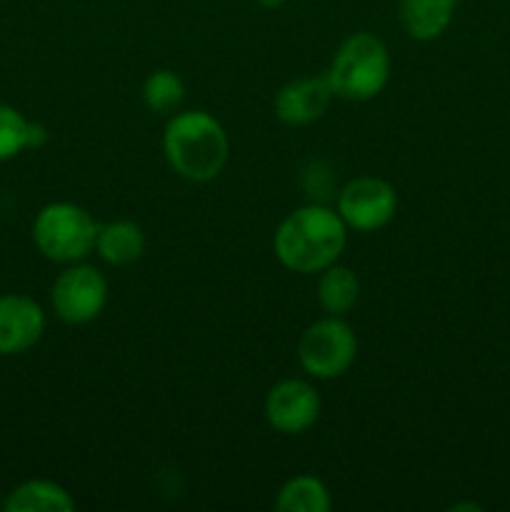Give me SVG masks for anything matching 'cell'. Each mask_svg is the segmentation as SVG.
<instances>
[{
  "label": "cell",
  "instance_id": "obj_5",
  "mask_svg": "<svg viewBox=\"0 0 510 512\" xmlns=\"http://www.w3.org/2000/svg\"><path fill=\"white\" fill-rule=\"evenodd\" d=\"M358 355V338L340 315L315 320L298 340V360L308 375L333 380L348 373Z\"/></svg>",
  "mask_w": 510,
  "mask_h": 512
},
{
  "label": "cell",
  "instance_id": "obj_15",
  "mask_svg": "<svg viewBox=\"0 0 510 512\" xmlns=\"http://www.w3.org/2000/svg\"><path fill=\"white\" fill-rule=\"evenodd\" d=\"M330 505L328 488L315 475H295L275 498V510L280 512H328Z\"/></svg>",
  "mask_w": 510,
  "mask_h": 512
},
{
  "label": "cell",
  "instance_id": "obj_12",
  "mask_svg": "<svg viewBox=\"0 0 510 512\" xmlns=\"http://www.w3.org/2000/svg\"><path fill=\"white\" fill-rule=\"evenodd\" d=\"M95 253L108 265H133L145 253V233L133 220H110L98 225Z\"/></svg>",
  "mask_w": 510,
  "mask_h": 512
},
{
  "label": "cell",
  "instance_id": "obj_17",
  "mask_svg": "<svg viewBox=\"0 0 510 512\" xmlns=\"http://www.w3.org/2000/svg\"><path fill=\"white\" fill-rule=\"evenodd\" d=\"M185 100V83L173 70H153L143 83V103L150 113L173 115Z\"/></svg>",
  "mask_w": 510,
  "mask_h": 512
},
{
  "label": "cell",
  "instance_id": "obj_16",
  "mask_svg": "<svg viewBox=\"0 0 510 512\" xmlns=\"http://www.w3.org/2000/svg\"><path fill=\"white\" fill-rule=\"evenodd\" d=\"M43 140V125L25 120V115L13 105L0 103V163L20 155L25 148H38Z\"/></svg>",
  "mask_w": 510,
  "mask_h": 512
},
{
  "label": "cell",
  "instance_id": "obj_18",
  "mask_svg": "<svg viewBox=\"0 0 510 512\" xmlns=\"http://www.w3.org/2000/svg\"><path fill=\"white\" fill-rule=\"evenodd\" d=\"M450 510H473V512H480L483 508H480L478 503H458V505H453V508Z\"/></svg>",
  "mask_w": 510,
  "mask_h": 512
},
{
  "label": "cell",
  "instance_id": "obj_7",
  "mask_svg": "<svg viewBox=\"0 0 510 512\" xmlns=\"http://www.w3.org/2000/svg\"><path fill=\"white\" fill-rule=\"evenodd\" d=\"M335 210L348 228L358 230V233H373V230L385 228L395 218L398 193L388 180L363 175V178L350 180L340 190Z\"/></svg>",
  "mask_w": 510,
  "mask_h": 512
},
{
  "label": "cell",
  "instance_id": "obj_3",
  "mask_svg": "<svg viewBox=\"0 0 510 512\" xmlns=\"http://www.w3.org/2000/svg\"><path fill=\"white\" fill-rule=\"evenodd\" d=\"M325 75L335 98L373 100L390 80V53L378 35L353 33L335 50Z\"/></svg>",
  "mask_w": 510,
  "mask_h": 512
},
{
  "label": "cell",
  "instance_id": "obj_13",
  "mask_svg": "<svg viewBox=\"0 0 510 512\" xmlns=\"http://www.w3.org/2000/svg\"><path fill=\"white\" fill-rule=\"evenodd\" d=\"M3 508L5 512H70L75 510V500L63 485L38 478L10 490Z\"/></svg>",
  "mask_w": 510,
  "mask_h": 512
},
{
  "label": "cell",
  "instance_id": "obj_8",
  "mask_svg": "<svg viewBox=\"0 0 510 512\" xmlns=\"http://www.w3.org/2000/svg\"><path fill=\"white\" fill-rule=\"evenodd\" d=\"M265 420L283 435H300L313 428L320 418V395L310 383L285 378L265 395Z\"/></svg>",
  "mask_w": 510,
  "mask_h": 512
},
{
  "label": "cell",
  "instance_id": "obj_19",
  "mask_svg": "<svg viewBox=\"0 0 510 512\" xmlns=\"http://www.w3.org/2000/svg\"><path fill=\"white\" fill-rule=\"evenodd\" d=\"M255 3H260L263 8H280V5L285 3V0H255Z\"/></svg>",
  "mask_w": 510,
  "mask_h": 512
},
{
  "label": "cell",
  "instance_id": "obj_2",
  "mask_svg": "<svg viewBox=\"0 0 510 512\" xmlns=\"http://www.w3.org/2000/svg\"><path fill=\"white\" fill-rule=\"evenodd\" d=\"M228 133L205 110L173 113L163 133V153L175 175L190 183H210L228 163Z\"/></svg>",
  "mask_w": 510,
  "mask_h": 512
},
{
  "label": "cell",
  "instance_id": "obj_10",
  "mask_svg": "<svg viewBox=\"0 0 510 512\" xmlns=\"http://www.w3.org/2000/svg\"><path fill=\"white\" fill-rule=\"evenodd\" d=\"M333 98L335 93L330 88V80L323 73L315 75V78H298L293 83L283 85L275 95L273 110L280 123L310 125L323 118Z\"/></svg>",
  "mask_w": 510,
  "mask_h": 512
},
{
  "label": "cell",
  "instance_id": "obj_9",
  "mask_svg": "<svg viewBox=\"0 0 510 512\" xmlns=\"http://www.w3.org/2000/svg\"><path fill=\"white\" fill-rule=\"evenodd\" d=\"M45 333V313L33 298L0 295V355H20Z\"/></svg>",
  "mask_w": 510,
  "mask_h": 512
},
{
  "label": "cell",
  "instance_id": "obj_6",
  "mask_svg": "<svg viewBox=\"0 0 510 512\" xmlns=\"http://www.w3.org/2000/svg\"><path fill=\"white\" fill-rule=\"evenodd\" d=\"M50 303L63 323L88 325L108 303V280L93 265L70 263V268L55 278Z\"/></svg>",
  "mask_w": 510,
  "mask_h": 512
},
{
  "label": "cell",
  "instance_id": "obj_11",
  "mask_svg": "<svg viewBox=\"0 0 510 512\" xmlns=\"http://www.w3.org/2000/svg\"><path fill=\"white\" fill-rule=\"evenodd\" d=\"M458 0H398L400 23L413 40L428 43L450 28Z\"/></svg>",
  "mask_w": 510,
  "mask_h": 512
},
{
  "label": "cell",
  "instance_id": "obj_1",
  "mask_svg": "<svg viewBox=\"0 0 510 512\" xmlns=\"http://www.w3.org/2000/svg\"><path fill=\"white\" fill-rule=\"evenodd\" d=\"M348 240V225L325 205H303L278 225L273 253L280 265L300 275L323 273L338 263Z\"/></svg>",
  "mask_w": 510,
  "mask_h": 512
},
{
  "label": "cell",
  "instance_id": "obj_14",
  "mask_svg": "<svg viewBox=\"0 0 510 512\" xmlns=\"http://www.w3.org/2000/svg\"><path fill=\"white\" fill-rule=\"evenodd\" d=\"M360 298V280L348 265H330L320 273L318 303L328 315L343 318Z\"/></svg>",
  "mask_w": 510,
  "mask_h": 512
},
{
  "label": "cell",
  "instance_id": "obj_4",
  "mask_svg": "<svg viewBox=\"0 0 510 512\" xmlns=\"http://www.w3.org/2000/svg\"><path fill=\"white\" fill-rule=\"evenodd\" d=\"M98 223L75 203H50L35 215L33 243L53 263H80L95 250Z\"/></svg>",
  "mask_w": 510,
  "mask_h": 512
}]
</instances>
